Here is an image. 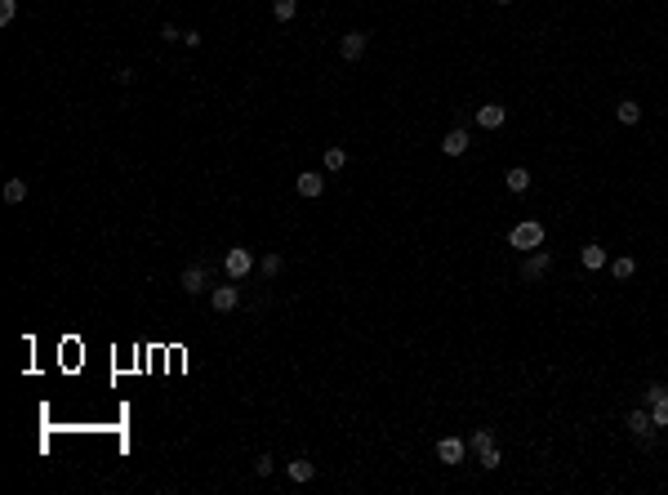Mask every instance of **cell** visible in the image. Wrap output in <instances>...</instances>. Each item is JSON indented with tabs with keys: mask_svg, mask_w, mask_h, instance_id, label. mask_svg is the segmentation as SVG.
I'll return each mask as SVG.
<instances>
[{
	"mask_svg": "<svg viewBox=\"0 0 668 495\" xmlns=\"http://www.w3.org/2000/svg\"><path fill=\"white\" fill-rule=\"evenodd\" d=\"M254 268H259V259H254V250H246V246H232L223 255V272L232 277V281H246Z\"/></svg>",
	"mask_w": 668,
	"mask_h": 495,
	"instance_id": "obj_1",
	"label": "cell"
},
{
	"mask_svg": "<svg viewBox=\"0 0 668 495\" xmlns=\"http://www.w3.org/2000/svg\"><path fill=\"white\" fill-rule=\"evenodd\" d=\"M508 246H513V250H526V255H530V250H539V246H543V223H534V219L517 223L513 232H508Z\"/></svg>",
	"mask_w": 668,
	"mask_h": 495,
	"instance_id": "obj_2",
	"label": "cell"
},
{
	"mask_svg": "<svg viewBox=\"0 0 668 495\" xmlns=\"http://www.w3.org/2000/svg\"><path fill=\"white\" fill-rule=\"evenodd\" d=\"M548 272H553V255H548V250H530V255L521 259V281H526V286L543 281Z\"/></svg>",
	"mask_w": 668,
	"mask_h": 495,
	"instance_id": "obj_3",
	"label": "cell"
},
{
	"mask_svg": "<svg viewBox=\"0 0 668 495\" xmlns=\"http://www.w3.org/2000/svg\"><path fill=\"white\" fill-rule=\"evenodd\" d=\"M628 433L641 442V446H655V419H651V406H637V410H628Z\"/></svg>",
	"mask_w": 668,
	"mask_h": 495,
	"instance_id": "obj_4",
	"label": "cell"
},
{
	"mask_svg": "<svg viewBox=\"0 0 668 495\" xmlns=\"http://www.w3.org/2000/svg\"><path fill=\"white\" fill-rule=\"evenodd\" d=\"M646 406H651L655 428H668V389H664V384H651V389H646Z\"/></svg>",
	"mask_w": 668,
	"mask_h": 495,
	"instance_id": "obj_5",
	"label": "cell"
},
{
	"mask_svg": "<svg viewBox=\"0 0 668 495\" xmlns=\"http://www.w3.org/2000/svg\"><path fill=\"white\" fill-rule=\"evenodd\" d=\"M366 45H370V32H348L343 41H339L343 63H361V58H366Z\"/></svg>",
	"mask_w": 668,
	"mask_h": 495,
	"instance_id": "obj_6",
	"label": "cell"
},
{
	"mask_svg": "<svg viewBox=\"0 0 668 495\" xmlns=\"http://www.w3.org/2000/svg\"><path fill=\"white\" fill-rule=\"evenodd\" d=\"M472 120H477L481 130H504V120H508V107H504V103H481L477 112H472Z\"/></svg>",
	"mask_w": 668,
	"mask_h": 495,
	"instance_id": "obj_7",
	"label": "cell"
},
{
	"mask_svg": "<svg viewBox=\"0 0 668 495\" xmlns=\"http://www.w3.org/2000/svg\"><path fill=\"white\" fill-rule=\"evenodd\" d=\"M464 455H468V442L464 438H441V442H436V460H441V464H464Z\"/></svg>",
	"mask_w": 668,
	"mask_h": 495,
	"instance_id": "obj_8",
	"label": "cell"
},
{
	"mask_svg": "<svg viewBox=\"0 0 668 495\" xmlns=\"http://www.w3.org/2000/svg\"><path fill=\"white\" fill-rule=\"evenodd\" d=\"M210 304H214V312H232L236 304H241V286L232 281V286H218V291L210 295Z\"/></svg>",
	"mask_w": 668,
	"mask_h": 495,
	"instance_id": "obj_9",
	"label": "cell"
},
{
	"mask_svg": "<svg viewBox=\"0 0 668 495\" xmlns=\"http://www.w3.org/2000/svg\"><path fill=\"white\" fill-rule=\"evenodd\" d=\"M294 192L312 201V197H321V192H325V179H321V174H312V170H303V174L294 179Z\"/></svg>",
	"mask_w": 668,
	"mask_h": 495,
	"instance_id": "obj_10",
	"label": "cell"
},
{
	"mask_svg": "<svg viewBox=\"0 0 668 495\" xmlns=\"http://www.w3.org/2000/svg\"><path fill=\"white\" fill-rule=\"evenodd\" d=\"M178 286H183V295H201L205 291V268L201 263H187L183 277H178Z\"/></svg>",
	"mask_w": 668,
	"mask_h": 495,
	"instance_id": "obj_11",
	"label": "cell"
},
{
	"mask_svg": "<svg viewBox=\"0 0 668 495\" xmlns=\"http://www.w3.org/2000/svg\"><path fill=\"white\" fill-rule=\"evenodd\" d=\"M468 148H472V139H468V130H459V125L441 139V152H446V156H464Z\"/></svg>",
	"mask_w": 668,
	"mask_h": 495,
	"instance_id": "obj_12",
	"label": "cell"
},
{
	"mask_svg": "<svg viewBox=\"0 0 668 495\" xmlns=\"http://www.w3.org/2000/svg\"><path fill=\"white\" fill-rule=\"evenodd\" d=\"M579 263H584L588 272H597V268H606L611 259H606V250L597 246V241H592V246H584V250H579Z\"/></svg>",
	"mask_w": 668,
	"mask_h": 495,
	"instance_id": "obj_13",
	"label": "cell"
},
{
	"mask_svg": "<svg viewBox=\"0 0 668 495\" xmlns=\"http://www.w3.org/2000/svg\"><path fill=\"white\" fill-rule=\"evenodd\" d=\"M504 188H508V192H517V197H521V192L530 188V170H526V165H513V170L504 174Z\"/></svg>",
	"mask_w": 668,
	"mask_h": 495,
	"instance_id": "obj_14",
	"label": "cell"
},
{
	"mask_svg": "<svg viewBox=\"0 0 668 495\" xmlns=\"http://www.w3.org/2000/svg\"><path fill=\"white\" fill-rule=\"evenodd\" d=\"M285 473H290V482H299V487H303V482H312V477H317V464H312V460H290V464H285Z\"/></svg>",
	"mask_w": 668,
	"mask_h": 495,
	"instance_id": "obj_15",
	"label": "cell"
},
{
	"mask_svg": "<svg viewBox=\"0 0 668 495\" xmlns=\"http://www.w3.org/2000/svg\"><path fill=\"white\" fill-rule=\"evenodd\" d=\"M615 120H619V125H637V120H641V103H633V99L615 103Z\"/></svg>",
	"mask_w": 668,
	"mask_h": 495,
	"instance_id": "obj_16",
	"label": "cell"
},
{
	"mask_svg": "<svg viewBox=\"0 0 668 495\" xmlns=\"http://www.w3.org/2000/svg\"><path fill=\"white\" fill-rule=\"evenodd\" d=\"M633 272H637V259H633V255H619V259H611V277H615V281H628Z\"/></svg>",
	"mask_w": 668,
	"mask_h": 495,
	"instance_id": "obj_17",
	"label": "cell"
},
{
	"mask_svg": "<svg viewBox=\"0 0 668 495\" xmlns=\"http://www.w3.org/2000/svg\"><path fill=\"white\" fill-rule=\"evenodd\" d=\"M490 446H495V428H477V433L468 438V451H477V455L490 451Z\"/></svg>",
	"mask_w": 668,
	"mask_h": 495,
	"instance_id": "obj_18",
	"label": "cell"
},
{
	"mask_svg": "<svg viewBox=\"0 0 668 495\" xmlns=\"http://www.w3.org/2000/svg\"><path fill=\"white\" fill-rule=\"evenodd\" d=\"M343 165H348V152H343V148H325V170L339 174Z\"/></svg>",
	"mask_w": 668,
	"mask_h": 495,
	"instance_id": "obj_19",
	"label": "cell"
},
{
	"mask_svg": "<svg viewBox=\"0 0 668 495\" xmlns=\"http://www.w3.org/2000/svg\"><path fill=\"white\" fill-rule=\"evenodd\" d=\"M5 201H9V205L27 201V183H22V179H9V183H5Z\"/></svg>",
	"mask_w": 668,
	"mask_h": 495,
	"instance_id": "obj_20",
	"label": "cell"
},
{
	"mask_svg": "<svg viewBox=\"0 0 668 495\" xmlns=\"http://www.w3.org/2000/svg\"><path fill=\"white\" fill-rule=\"evenodd\" d=\"M281 268H285V259L276 255V250H272V255H263V259H259V272H263V277H276Z\"/></svg>",
	"mask_w": 668,
	"mask_h": 495,
	"instance_id": "obj_21",
	"label": "cell"
},
{
	"mask_svg": "<svg viewBox=\"0 0 668 495\" xmlns=\"http://www.w3.org/2000/svg\"><path fill=\"white\" fill-rule=\"evenodd\" d=\"M294 9H299V0H272L276 22H290V18H294Z\"/></svg>",
	"mask_w": 668,
	"mask_h": 495,
	"instance_id": "obj_22",
	"label": "cell"
},
{
	"mask_svg": "<svg viewBox=\"0 0 668 495\" xmlns=\"http://www.w3.org/2000/svg\"><path fill=\"white\" fill-rule=\"evenodd\" d=\"M14 14H18V0H0V27H9Z\"/></svg>",
	"mask_w": 668,
	"mask_h": 495,
	"instance_id": "obj_23",
	"label": "cell"
},
{
	"mask_svg": "<svg viewBox=\"0 0 668 495\" xmlns=\"http://www.w3.org/2000/svg\"><path fill=\"white\" fill-rule=\"evenodd\" d=\"M499 464H504L499 446H490V451H481V468H499Z\"/></svg>",
	"mask_w": 668,
	"mask_h": 495,
	"instance_id": "obj_24",
	"label": "cell"
},
{
	"mask_svg": "<svg viewBox=\"0 0 668 495\" xmlns=\"http://www.w3.org/2000/svg\"><path fill=\"white\" fill-rule=\"evenodd\" d=\"M272 468H276L272 455H259V460H254V473H259V477H272Z\"/></svg>",
	"mask_w": 668,
	"mask_h": 495,
	"instance_id": "obj_25",
	"label": "cell"
},
{
	"mask_svg": "<svg viewBox=\"0 0 668 495\" xmlns=\"http://www.w3.org/2000/svg\"><path fill=\"white\" fill-rule=\"evenodd\" d=\"M183 45H187V50H197V45H201V32L187 27V32H183Z\"/></svg>",
	"mask_w": 668,
	"mask_h": 495,
	"instance_id": "obj_26",
	"label": "cell"
},
{
	"mask_svg": "<svg viewBox=\"0 0 668 495\" xmlns=\"http://www.w3.org/2000/svg\"><path fill=\"white\" fill-rule=\"evenodd\" d=\"M161 36H165V41H183V32H178L174 22H165V27H161Z\"/></svg>",
	"mask_w": 668,
	"mask_h": 495,
	"instance_id": "obj_27",
	"label": "cell"
},
{
	"mask_svg": "<svg viewBox=\"0 0 668 495\" xmlns=\"http://www.w3.org/2000/svg\"><path fill=\"white\" fill-rule=\"evenodd\" d=\"M495 5H513V0H495Z\"/></svg>",
	"mask_w": 668,
	"mask_h": 495,
	"instance_id": "obj_28",
	"label": "cell"
}]
</instances>
